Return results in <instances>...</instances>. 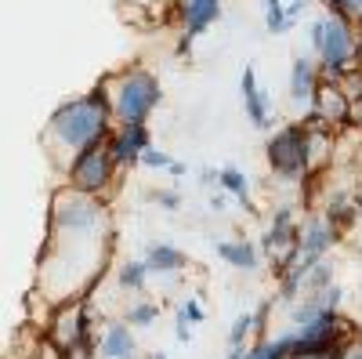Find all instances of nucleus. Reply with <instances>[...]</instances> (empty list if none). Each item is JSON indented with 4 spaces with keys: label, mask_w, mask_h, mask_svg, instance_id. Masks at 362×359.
Returning a JSON list of instances; mask_svg holds the SVG:
<instances>
[{
    "label": "nucleus",
    "mask_w": 362,
    "mask_h": 359,
    "mask_svg": "<svg viewBox=\"0 0 362 359\" xmlns=\"http://www.w3.org/2000/svg\"><path fill=\"white\" fill-rule=\"evenodd\" d=\"M322 4H326V11H337L362 25V0H322Z\"/></svg>",
    "instance_id": "obj_20"
},
{
    "label": "nucleus",
    "mask_w": 362,
    "mask_h": 359,
    "mask_svg": "<svg viewBox=\"0 0 362 359\" xmlns=\"http://www.w3.org/2000/svg\"><path fill=\"white\" fill-rule=\"evenodd\" d=\"M112 131H116V116H112V102H109V80H102L87 95L66 98L47 116L44 145L54 149V156L73 160L76 153H83L90 145H105Z\"/></svg>",
    "instance_id": "obj_1"
},
{
    "label": "nucleus",
    "mask_w": 362,
    "mask_h": 359,
    "mask_svg": "<svg viewBox=\"0 0 362 359\" xmlns=\"http://www.w3.org/2000/svg\"><path fill=\"white\" fill-rule=\"evenodd\" d=\"M105 145H109L116 167L127 171V167L141 164V156L148 153V145H153V131H148V124H116V131L109 135Z\"/></svg>",
    "instance_id": "obj_7"
},
{
    "label": "nucleus",
    "mask_w": 362,
    "mask_h": 359,
    "mask_svg": "<svg viewBox=\"0 0 362 359\" xmlns=\"http://www.w3.org/2000/svg\"><path fill=\"white\" fill-rule=\"evenodd\" d=\"M261 15H264V25H268V33H286L290 29V18H286V4L283 0H261Z\"/></svg>",
    "instance_id": "obj_17"
},
{
    "label": "nucleus",
    "mask_w": 362,
    "mask_h": 359,
    "mask_svg": "<svg viewBox=\"0 0 362 359\" xmlns=\"http://www.w3.org/2000/svg\"><path fill=\"white\" fill-rule=\"evenodd\" d=\"M351 124L362 131V98H355V102H351Z\"/></svg>",
    "instance_id": "obj_28"
},
{
    "label": "nucleus",
    "mask_w": 362,
    "mask_h": 359,
    "mask_svg": "<svg viewBox=\"0 0 362 359\" xmlns=\"http://www.w3.org/2000/svg\"><path fill=\"white\" fill-rule=\"evenodd\" d=\"M254 312H243L235 323H232V331H228V348H247V338H250V331H254Z\"/></svg>",
    "instance_id": "obj_19"
},
{
    "label": "nucleus",
    "mask_w": 362,
    "mask_h": 359,
    "mask_svg": "<svg viewBox=\"0 0 362 359\" xmlns=\"http://www.w3.org/2000/svg\"><path fill=\"white\" fill-rule=\"evenodd\" d=\"M218 189L225 193V196H232V200H239L250 211L254 207V200H250V178L239 171V167H221V178H218Z\"/></svg>",
    "instance_id": "obj_15"
},
{
    "label": "nucleus",
    "mask_w": 362,
    "mask_h": 359,
    "mask_svg": "<svg viewBox=\"0 0 362 359\" xmlns=\"http://www.w3.org/2000/svg\"><path fill=\"white\" fill-rule=\"evenodd\" d=\"M141 167H148V171H170L174 167V156L163 153V149H156V145H148V153L141 156Z\"/></svg>",
    "instance_id": "obj_21"
},
{
    "label": "nucleus",
    "mask_w": 362,
    "mask_h": 359,
    "mask_svg": "<svg viewBox=\"0 0 362 359\" xmlns=\"http://www.w3.org/2000/svg\"><path fill=\"white\" fill-rule=\"evenodd\" d=\"M148 200L160 203L163 211H177V207H181V193H170V189H153V193H148Z\"/></svg>",
    "instance_id": "obj_22"
},
{
    "label": "nucleus",
    "mask_w": 362,
    "mask_h": 359,
    "mask_svg": "<svg viewBox=\"0 0 362 359\" xmlns=\"http://www.w3.org/2000/svg\"><path fill=\"white\" fill-rule=\"evenodd\" d=\"M300 15H305V0H290V4H286V18H290V25H293Z\"/></svg>",
    "instance_id": "obj_26"
},
{
    "label": "nucleus",
    "mask_w": 362,
    "mask_h": 359,
    "mask_svg": "<svg viewBox=\"0 0 362 359\" xmlns=\"http://www.w3.org/2000/svg\"><path fill=\"white\" fill-rule=\"evenodd\" d=\"M148 359H170L167 352H153V355H148Z\"/></svg>",
    "instance_id": "obj_31"
},
{
    "label": "nucleus",
    "mask_w": 362,
    "mask_h": 359,
    "mask_svg": "<svg viewBox=\"0 0 362 359\" xmlns=\"http://www.w3.org/2000/svg\"><path fill=\"white\" fill-rule=\"evenodd\" d=\"M268 156V171L279 178V182H305L312 160H315V131L308 124H286L264 145Z\"/></svg>",
    "instance_id": "obj_4"
},
{
    "label": "nucleus",
    "mask_w": 362,
    "mask_h": 359,
    "mask_svg": "<svg viewBox=\"0 0 362 359\" xmlns=\"http://www.w3.org/2000/svg\"><path fill=\"white\" fill-rule=\"evenodd\" d=\"M148 276H153V268H148V261H124L119 265V273H116V283L124 287V290H145Z\"/></svg>",
    "instance_id": "obj_16"
},
{
    "label": "nucleus",
    "mask_w": 362,
    "mask_h": 359,
    "mask_svg": "<svg viewBox=\"0 0 362 359\" xmlns=\"http://www.w3.org/2000/svg\"><path fill=\"white\" fill-rule=\"evenodd\" d=\"M344 359H362V338H355V341L344 345Z\"/></svg>",
    "instance_id": "obj_27"
},
{
    "label": "nucleus",
    "mask_w": 362,
    "mask_h": 359,
    "mask_svg": "<svg viewBox=\"0 0 362 359\" xmlns=\"http://www.w3.org/2000/svg\"><path fill=\"white\" fill-rule=\"evenodd\" d=\"M239 95H243V113L247 120L257 127V131H268L272 127V102L264 95V87L257 84V69L247 66L243 76H239Z\"/></svg>",
    "instance_id": "obj_10"
},
{
    "label": "nucleus",
    "mask_w": 362,
    "mask_h": 359,
    "mask_svg": "<svg viewBox=\"0 0 362 359\" xmlns=\"http://www.w3.org/2000/svg\"><path fill=\"white\" fill-rule=\"evenodd\" d=\"M308 44L315 51V62L322 69V80L329 84H348L362 66H358V55H362V25L337 15V11H326L319 18H312L308 29Z\"/></svg>",
    "instance_id": "obj_2"
},
{
    "label": "nucleus",
    "mask_w": 362,
    "mask_h": 359,
    "mask_svg": "<svg viewBox=\"0 0 362 359\" xmlns=\"http://www.w3.org/2000/svg\"><path fill=\"white\" fill-rule=\"evenodd\" d=\"M290 359H344V345H334V348H319V352H293Z\"/></svg>",
    "instance_id": "obj_23"
},
{
    "label": "nucleus",
    "mask_w": 362,
    "mask_h": 359,
    "mask_svg": "<svg viewBox=\"0 0 362 359\" xmlns=\"http://www.w3.org/2000/svg\"><path fill=\"white\" fill-rule=\"evenodd\" d=\"M181 316H185L189 323H203V305L196 302V297H189V302H181V309H177Z\"/></svg>",
    "instance_id": "obj_24"
},
{
    "label": "nucleus",
    "mask_w": 362,
    "mask_h": 359,
    "mask_svg": "<svg viewBox=\"0 0 362 359\" xmlns=\"http://www.w3.org/2000/svg\"><path fill=\"white\" fill-rule=\"evenodd\" d=\"M319 87H322L319 62H315V58H308V55H297L293 66H290V102L300 106V109H312Z\"/></svg>",
    "instance_id": "obj_9"
},
{
    "label": "nucleus",
    "mask_w": 362,
    "mask_h": 359,
    "mask_svg": "<svg viewBox=\"0 0 362 359\" xmlns=\"http://www.w3.org/2000/svg\"><path fill=\"white\" fill-rule=\"evenodd\" d=\"M145 261H148V268H153V276H174V273L185 268L189 258H185V251H181V247L167 244V239H156V244H148Z\"/></svg>",
    "instance_id": "obj_13"
},
{
    "label": "nucleus",
    "mask_w": 362,
    "mask_h": 359,
    "mask_svg": "<svg viewBox=\"0 0 362 359\" xmlns=\"http://www.w3.org/2000/svg\"><path fill=\"white\" fill-rule=\"evenodd\" d=\"M156 316H160V305H156V302H138V305H131V309H127V316H124V319H127L131 326H153V323H156Z\"/></svg>",
    "instance_id": "obj_18"
},
{
    "label": "nucleus",
    "mask_w": 362,
    "mask_h": 359,
    "mask_svg": "<svg viewBox=\"0 0 362 359\" xmlns=\"http://www.w3.org/2000/svg\"><path fill=\"white\" fill-rule=\"evenodd\" d=\"M105 80H109V102H112L116 124H148V116L163 102L160 76L141 69V66H131V69L105 76Z\"/></svg>",
    "instance_id": "obj_3"
},
{
    "label": "nucleus",
    "mask_w": 362,
    "mask_h": 359,
    "mask_svg": "<svg viewBox=\"0 0 362 359\" xmlns=\"http://www.w3.org/2000/svg\"><path fill=\"white\" fill-rule=\"evenodd\" d=\"M116 160L109 153V145H90L83 153H76L66 167V178H69V189H80V193H90V196H105L112 189V178H116Z\"/></svg>",
    "instance_id": "obj_5"
},
{
    "label": "nucleus",
    "mask_w": 362,
    "mask_h": 359,
    "mask_svg": "<svg viewBox=\"0 0 362 359\" xmlns=\"http://www.w3.org/2000/svg\"><path fill=\"white\" fill-rule=\"evenodd\" d=\"M228 359H250V348H232Z\"/></svg>",
    "instance_id": "obj_29"
},
{
    "label": "nucleus",
    "mask_w": 362,
    "mask_h": 359,
    "mask_svg": "<svg viewBox=\"0 0 362 359\" xmlns=\"http://www.w3.org/2000/svg\"><path fill=\"white\" fill-rule=\"evenodd\" d=\"M355 211H358V215H362V189H358V193H355Z\"/></svg>",
    "instance_id": "obj_30"
},
{
    "label": "nucleus",
    "mask_w": 362,
    "mask_h": 359,
    "mask_svg": "<svg viewBox=\"0 0 362 359\" xmlns=\"http://www.w3.org/2000/svg\"><path fill=\"white\" fill-rule=\"evenodd\" d=\"M98 359H138V338L131 323H109L98 338Z\"/></svg>",
    "instance_id": "obj_12"
},
{
    "label": "nucleus",
    "mask_w": 362,
    "mask_h": 359,
    "mask_svg": "<svg viewBox=\"0 0 362 359\" xmlns=\"http://www.w3.org/2000/svg\"><path fill=\"white\" fill-rule=\"evenodd\" d=\"M174 334H177V341H181V345H185V341L192 338V323H189L185 316H181V312H177V326H174Z\"/></svg>",
    "instance_id": "obj_25"
},
{
    "label": "nucleus",
    "mask_w": 362,
    "mask_h": 359,
    "mask_svg": "<svg viewBox=\"0 0 362 359\" xmlns=\"http://www.w3.org/2000/svg\"><path fill=\"white\" fill-rule=\"evenodd\" d=\"M51 341L66 359L73 352H95V331H90V316H87V297L58 305V316L51 319Z\"/></svg>",
    "instance_id": "obj_6"
},
{
    "label": "nucleus",
    "mask_w": 362,
    "mask_h": 359,
    "mask_svg": "<svg viewBox=\"0 0 362 359\" xmlns=\"http://www.w3.org/2000/svg\"><path fill=\"white\" fill-rule=\"evenodd\" d=\"M297 236H300V225L293 218V207H279L276 215H272L268 229H264V251L276 254L279 261L297 247Z\"/></svg>",
    "instance_id": "obj_11"
},
{
    "label": "nucleus",
    "mask_w": 362,
    "mask_h": 359,
    "mask_svg": "<svg viewBox=\"0 0 362 359\" xmlns=\"http://www.w3.org/2000/svg\"><path fill=\"white\" fill-rule=\"evenodd\" d=\"M218 258L228 268H243V273H254L261 265V251L250 244V239H218Z\"/></svg>",
    "instance_id": "obj_14"
},
{
    "label": "nucleus",
    "mask_w": 362,
    "mask_h": 359,
    "mask_svg": "<svg viewBox=\"0 0 362 359\" xmlns=\"http://www.w3.org/2000/svg\"><path fill=\"white\" fill-rule=\"evenodd\" d=\"M181 40H177V55H189L192 40L199 33H206L210 25L221 18V0H181Z\"/></svg>",
    "instance_id": "obj_8"
}]
</instances>
